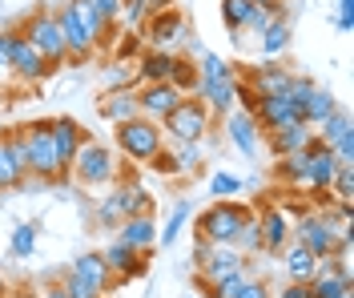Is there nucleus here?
Here are the masks:
<instances>
[{
  "label": "nucleus",
  "instance_id": "nucleus-48",
  "mask_svg": "<svg viewBox=\"0 0 354 298\" xmlns=\"http://www.w3.org/2000/svg\"><path fill=\"white\" fill-rule=\"evenodd\" d=\"M61 286H65L68 298H101V290H93L88 282H81V278H73V274H65V282H61Z\"/></svg>",
  "mask_w": 354,
  "mask_h": 298
},
{
  "label": "nucleus",
  "instance_id": "nucleus-22",
  "mask_svg": "<svg viewBox=\"0 0 354 298\" xmlns=\"http://www.w3.org/2000/svg\"><path fill=\"white\" fill-rule=\"evenodd\" d=\"M258 230H262V254H278L286 250L290 242V218L282 214V209H262L258 214Z\"/></svg>",
  "mask_w": 354,
  "mask_h": 298
},
{
  "label": "nucleus",
  "instance_id": "nucleus-13",
  "mask_svg": "<svg viewBox=\"0 0 354 298\" xmlns=\"http://www.w3.org/2000/svg\"><path fill=\"white\" fill-rule=\"evenodd\" d=\"M334 174H338V153H334L326 141L314 138L310 149H306V185L314 189V194H326Z\"/></svg>",
  "mask_w": 354,
  "mask_h": 298
},
{
  "label": "nucleus",
  "instance_id": "nucleus-50",
  "mask_svg": "<svg viewBox=\"0 0 354 298\" xmlns=\"http://www.w3.org/2000/svg\"><path fill=\"white\" fill-rule=\"evenodd\" d=\"M354 28V0H338V32Z\"/></svg>",
  "mask_w": 354,
  "mask_h": 298
},
{
  "label": "nucleus",
  "instance_id": "nucleus-14",
  "mask_svg": "<svg viewBox=\"0 0 354 298\" xmlns=\"http://www.w3.org/2000/svg\"><path fill=\"white\" fill-rule=\"evenodd\" d=\"M234 77H238V73H225V77H198V89H194V97H201V101H205V109H209V113L225 117L234 105H238Z\"/></svg>",
  "mask_w": 354,
  "mask_h": 298
},
{
  "label": "nucleus",
  "instance_id": "nucleus-1",
  "mask_svg": "<svg viewBox=\"0 0 354 298\" xmlns=\"http://www.w3.org/2000/svg\"><path fill=\"white\" fill-rule=\"evenodd\" d=\"M254 218V209L245 202H234V198H214V206H205L194 222V238L201 242H221V246H234L238 242V230Z\"/></svg>",
  "mask_w": 354,
  "mask_h": 298
},
{
  "label": "nucleus",
  "instance_id": "nucleus-31",
  "mask_svg": "<svg viewBox=\"0 0 354 298\" xmlns=\"http://www.w3.org/2000/svg\"><path fill=\"white\" fill-rule=\"evenodd\" d=\"M189 214H194L189 202H177L174 214H169V222H165V230H157V242H161V246H174L177 238H181V230L189 226Z\"/></svg>",
  "mask_w": 354,
  "mask_h": 298
},
{
  "label": "nucleus",
  "instance_id": "nucleus-18",
  "mask_svg": "<svg viewBox=\"0 0 354 298\" xmlns=\"http://www.w3.org/2000/svg\"><path fill=\"white\" fill-rule=\"evenodd\" d=\"M266 141H270V153H274V158H286V153L310 149V141H314V129H310L306 121H290V125H278V129H270V133H266Z\"/></svg>",
  "mask_w": 354,
  "mask_h": 298
},
{
  "label": "nucleus",
  "instance_id": "nucleus-16",
  "mask_svg": "<svg viewBox=\"0 0 354 298\" xmlns=\"http://www.w3.org/2000/svg\"><path fill=\"white\" fill-rule=\"evenodd\" d=\"M101 258H105V266H109L113 282H129L133 274H141V270H145V254L133 250L129 242H121V238H113L109 246L101 250Z\"/></svg>",
  "mask_w": 354,
  "mask_h": 298
},
{
  "label": "nucleus",
  "instance_id": "nucleus-32",
  "mask_svg": "<svg viewBox=\"0 0 354 298\" xmlns=\"http://www.w3.org/2000/svg\"><path fill=\"white\" fill-rule=\"evenodd\" d=\"M68 8H73V12H77V21L85 24V32H88V37H93V41H97V45H101V41H105V37H109V24L101 21V17H97V12H93V8H88L85 0H68Z\"/></svg>",
  "mask_w": 354,
  "mask_h": 298
},
{
  "label": "nucleus",
  "instance_id": "nucleus-34",
  "mask_svg": "<svg viewBox=\"0 0 354 298\" xmlns=\"http://www.w3.org/2000/svg\"><path fill=\"white\" fill-rule=\"evenodd\" d=\"M250 12H254V0H221V21L230 32H242Z\"/></svg>",
  "mask_w": 354,
  "mask_h": 298
},
{
  "label": "nucleus",
  "instance_id": "nucleus-54",
  "mask_svg": "<svg viewBox=\"0 0 354 298\" xmlns=\"http://www.w3.org/2000/svg\"><path fill=\"white\" fill-rule=\"evenodd\" d=\"M149 4V12H161V8H174V0H145Z\"/></svg>",
  "mask_w": 354,
  "mask_h": 298
},
{
  "label": "nucleus",
  "instance_id": "nucleus-25",
  "mask_svg": "<svg viewBox=\"0 0 354 298\" xmlns=\"http://www.w3.org/2000/svg\"><path fill=\"white\" fill-rule=\"evenodd\" d=\"M97 113L105 117V121H113V125H121V121H129V117H137L141 109H137V89H105V97L97 101Z\"/></svg>",
  "mask_w": 354,
  "mask_h": 298
},
{
  "label": "nucleus",
  "instance_id": "nucleus-42",
  "mask_svg": "<svg viewBox=\"0 0 354 298\" xmlns=\"http://www.w3.org/2000/svg\"><path fill=\"white\" fill-rule=\"evenodd\" d=\"M310 89H314V81H310V77H298V73H294V81H290V85H286V93H282V97L290 101V109L298 113V121H302V105H306Z\"/></svg>",
  "mask_w": 354,
  "mask_h": 298
},
{
  "label": "nucleus",
  "instance_id": "nucleus-10",
  "mask_svg": "<svg viewBox=\"0 0 354 298\" xmlns=\"http://www.w3.org/2000/svg\"><path fill=\"white\" fill-rule=\"evenodd\" d=\"M28 178V161H24V138L17 133H0V189H21Z\"/></svg>",
  "mask_w": 354,
  "mask_h": 298
},
{
  "label": "nucleus",
  "instance_id": "nucleus-47",
  "mask_svg": "<svg viewBox=\"0 0 354 298\" xmlns=\"http://www.w3.org/2000/svg\"><path fill=\"white\" fill-rule=\"evenodd\" d=\"M149 165H153L157 174H165V178H177V174H181V169H177V161H174V153H169L165 145H161L153 158H149Z\"/></svg>",
  "mask_w": 354,
  "mask_h": 298
},
{
  "label": "nucleus",
  "instance_id": "nucleus-53",
  "mask_svg": "<svg viewBox=\"0 0 354 298\" xmlns=\"http://www.w3.org/2000/svg\"><path fill=\"white\" fill-rule=\"evenodd\" d=\"M41 298H68V295H65V286H44Z\"/></svg>",
  "mask_w": 354,
  "mask_h": 298
},
{
  "label": "nucleus",
  "instance_id": "nucleus-5",
  "mask_svg": "<svg viewBox=\"0 0 354 298\" xmlns=\"http://www.w3.org/2000/svg\"><path fill=\"white\" fill-rule=\"evenodd\" d=\"M21 37L48 61V69H57V65L68 61V48H65V37H61V24H57V12H48V8L32 12V17L21 24Z\"/></svg>",
  "mask_w": 354,
  "mask_h": 298
},
{
  "label": "nucleus",
  "instance_id": "nucleus-19",
  "mask_svg": "<svg viewBox=\"0 0 354 298\" xmlns=\"http://www.w3.org/2000/svg\"><path fill=\"white\" fill-rule=\"evenodd\" d=\"M117 238H121V242H129L133 250L149 254L157 246V222H153V214H133V218H125V222L117 226Z\"/></svg>",
  "mask_w": 354,
  "mask_h": 298
},
{
  "label": "nucleus",
  "instance_id": "nucleus-40",
  "mask_svg": "<svg viewBox=\"0 0 354 298\" xmlns=\"http://www.w3.org/2000/svg\"><path fill=\"white\" fill-rule=\"evenodd\" d=\"M326 194H334L338 202H351L354 198V165L351 161H338V174L330 178V189Z\"/></svg>",
  "mask_w": 354,
  "mask_h": 298
},
{
  "label": "nucleus",
  "instance_id": "nucleus-7",
  "mask_svg": "<svg viewBox=\"0 0 354 298\" xmlns=\"http://www.w3.org/2000/svg\"><path fill=\"white\" fill-rule=\"evenodd\" d=\"M294 230V238L306 246L310 254H318V258H342V242H338V222H334L330 214H306Z\"/></svg>",
  "mask_w": 354,
  "mask_h": 298
},
{
  "label": "nucleus",
  "instance_id": "nucleus-52",
  "mask_svg": "<svg viewBox=\"0 0 354 298\" xmlns=\"http://www.w3.org/2000/svg\"><path fill=\"white\" fill-rule=\"evenodd\" d=\"M8 73V32L0 28V77Z\"/></svg>",
  "mask_w": 354,
  "mask_h": 298
},
{
  "label": "nucleus",
  "instance_id": "nucleus-38",
  "mask_svg": "<svg viewBox=\"0 0 354 298\" xmlns=\"http://www.w3.org/2000/svg\"><path fill=\"white\" fill-rule=\"evenodd\" d=\"M125 222V214H121V198H117V189H109L105 198H101V206H97V226L101 230H117Z\"/></svg>",
  "mask_w": 354,
  "mask_h": 298
},
{
  "label": "nucleus",
  "instance_id": "nucleus-2",
  "mask_svg": "<svg viewBox=\"0 0 354 298\" xmlns=\"http://www.w3.org/2000/svg\"><path fill=\"white\" fill-rule=\"evenodd\" d=\"M24 161H28V174L37 182H61L68 169L65 161L57 158V145H53V133H48V121H37V125H24Z\"/></svg>",
  "mask_w": 354,
  "mask_h": 298
},
{
  "label": "nucleus",
  "instance_id": "nucleus-37",
  "mask_svg": "<svg viewBox=\"0 0 354 298\" xmlns=\"http://www.w3.org/2000/svg\"><path fill=\"white\" fill-rule=\"evenodd\" d=\"M278 174H282V182H290V185H306V149L278 158Z\"/></svg>",
  "mask_w": 354,
  "mask_h": 298
},
{
  "label": "nucleus",
  "instance_id": "nucleus-39",
  "mask_svg": "<svg viewBox=\"0 0 354 298\" xmlns=\"http://www.w3.org/2000/svg\"><path fill=\"white\" fill-rule=\"evenodd\" d=\"M250 274H254V270H250V262H245L242 270H234V274H225L221 282H214V286H205V298H234L238 290H242V282H245Z\"/></svg>",
  "mask_w": 354,
  "mask_h": 298
},
{
  "label": "nucleus",
  "instance_id": "nucleus-56",
  "mask_svg": "<svg viewBox=\"0 0 354 298\" xmlns=\"http://www.w3.org/2000/svg\"><path fill=\"white\" fill-rule=\"evenodd\" d=\"M254 4H278V0H254Z\"/></svg>",
  "mask_w": 354,
  "mask_h": 298
},
{
  "label": "nucleus",
  "instance_id": "nucleus-49",
  "mask_svg": "<svg viewBox=\"0 0 354 298\" xmlns=\"http://www.w3.org/2000/svg\"><path fill=\"white\" fill-rule=\"evenodd\" d=\"M234 298H270V286H266L258 274H250V278L242 282V290H238Z\"/></svg>",
  "mask_w": 354,
  "mask_h": 298
},
{
  "label": "nucleus",
  "instance_id": "nucleus-17",
  "mask_svg": "<svg viewBox=\"0 0 354 298\" xmlns=\"http://www.w3.org/2000/svg\"><path fill=\"white\" fill-rule=\"evenodd\" d=\"M57 24H61V37H65L68 57L85 61V57H93V53H97V41L85 32V24L77 21V12H73L68 4H61V8H57Z\"/></svg>",
  "mask_w": 354,
  "mask_h": 298
},
{
  "label": "nucleus",
  "instance_id": "nucleus-15",
  "mask_svg": "<svg viewBox=\"0 0 354 298\" xmlns=\"http://www.w3.org/2000/svg\"><path fill=\"white\" fill-rule=\"evenodd\" d=\"M242 81L250 85V93H254V97H282V93H286V85L294 81V69L278 65V61H266V65H258V69L245 73Z\"/></svg>",
  "mask_w": 354,
  "mask_h": 298
},
{
  "label": "nucleus",
  "instance_id": "nucleus-6",
  "mask_svg": "<svg viewBox=\"0 0 354 298\" xmlns=\"http://www.w3.org/2000/svg\"><path fill=\"white\" fill-rule=\"evenodd\" d=\"M209 121H214V113L205 109V101L201 97H181L177 101V109L165 121H161V133L169 141H201L205 133H209Z\"/></svg>",
  "mask_w": 354,
  "mask_h": 298
},
{
  "label": "nucleus",
  "instance_id": "nucleus-57",
  "mask_svg": "<svg viewBox=\"0 0 354 298\" xmlns=\"http://www.w3.org/2000/svg\"><path fill=\"white\" fill-rule=\"evenodd\" d=\"M0 298H4V278H0Z\"/></svg>",
  "mask_w": 354,
  "mask_h": 298
},
{
  "label": "nucleus",
  "instance_id": "nucleus-27",
  "mask_svg": "<svg viewBox=\"0 0 354 298\" xmlns=\"http://www.w3.org/2000/svg\"><path fill=\"white\" fill-rule=\"evenodd\" d=\"M174 61H177V53H169V48H149V53L137 61V81H141V85L169 81V73H174Z\"/></svg>",
  "mask_w": 354,
  "mask_h": 298
},
{
  "label": "nucleus",
  "instance_id": "nucleus-55",
  "mask_svg": "<svg viewBox=\"0 0 354 298\" xmlns=\"http://www.w3.org/2000/svg\"><path fill=\"white\" fill-rule=\"evenodd\" d=\"M338 298H354V286H346V290H338Z\"/></svg>",
  "mask_w": 354,
  "mask_h": 298
},
{
  "label": "nucleus",
  "instance_id": "nucleus-43",
  "mask_svg": "<svg viewBox=\"0 0 354 298\" xmlns=\"http://www.w3.org/2000/svg\"><path fill=\"white\" fill-rule=\"evenodd\" d=\"M209 194H214V198H234V194H242V178L221 169V174L209 178Z\"/></svg>",
  "mask_w": 354,
  "mask_h": 298
},
{
  "label": "nucleus",
  "instance_id": "nucleus-9",
  "mask_svg": "<svg viewBox=\"0 0 354 298\" xmlns=\"http://www.w3.org/2000/svg\"><path fill=\"white\" fill-rule=\"evenodd\" d=\"M8 73H12L17 81H28V85H32V81H41L44 73H48V61H44L41 53L24 41L21 28H17V32H8Z\"/></svg>",
  "mask_w": 354,
  "mask_h": 298
},
{
  "label": "nucleus",
  "instance_id": "nucleus-8",
  "mask_svg": "<svg viewBox=\"0 0 354 298\" xmlns=\"http://www.w3.org/2000/svg\"><path fill=\"white\" fill-rule=\"evenodd\" d=\"M314 138L318 141H326L334 153H338V161H351L354 165V121H351V109H334L318 129H314Z\"/></svg>",
  "mask_w": 354,
  "mask_h": 298
},
{
  "label": "nucleus",
  "instance_id": "nucleus-51",
  "mask_svg": "<svg viewBox=\"0 0 354 298\" xmlns=\"http://www.w3.org/2000/svg\"><path fill=\"white\" fill-rule=\"evenodd\" d=\"M274 298H310V282H290V286H282Z\"/></svg>",
  "mask_w": 354,
  "mask_h": 298
},
{
  "label": "nucleus",
  "instance_id": "nucleus-23",
  "mask_svg": "<svg viewBox=\"0 0 354 298\" xmlns=\"http://www.w3.org/2000/svg\"><path fill=\"white\" fill-rule=\"evenodd\" d=\"M225 129H230V141L242 149L245 158L258 153V138H262V129H258V121L245 113V109H230V113H225Z\"/></svg>",
  "mask_w": 354,
  "mask_h": 298
},
{
  "label": "nucleus",
  "instance_id": "nucleus-29",
  "mask_svg": "<svg viewBox=\"0 0 354 298\" xmlns=\"http://www.w3.org/2000/svg\"><path fill=\"white\" fill-rule=\"evenodd\" d=\"M334 109H338V97H334L330 89H322V85H314L310 97H306V105H302V121H306L310 129H318Z\"/></svg>",
  "mask_w": 354,
  "mask_h": 298
},
{
  "label": "nucleus",
  "instance_id": "nucleus-4",
  "mask_svg": "<svg viewBox=\"0 0 354 298\" xmlns=\"http://www.w3.org/2000/svg\"><path fill=\"white\" fill-rule=\"evenodd\" d=\"M117 129V149H121V158L129 161H145L153 158L157 149L165 145V133H161V125L149 121V117H129V121H121V125H113Z\"/></svg>",
  "mask_w": 354,
  "mask_h": 298
},
{
  "label": "nucleus",
  "instance_id": "nucleus-24",
  "mask_svg": "<svg viewBox=\"0 0 354 298\" xmlns=\"http://www.w3.org/2000/svg\"><path fill=\"white\" fill-rule=\"evenodd\" d=\"M48 133H53V145H57V158L65 161V169H68L73 158H77V149H81V141H85V129L73 117H57V121H48Z\"/></svg>",
  "mask_w": 354,
  "mask_h": 298
},
{
  "label": "nucleus",
  "instance_id": "nucleus-35",
  "mask_svg": "<svg viewBox=\"0 0 354 298\" xmlns=\"http://www.w3.org/2000/svg\"><path fill=\"white\" fill-rule=\"evenodd\" d=\"M8 250L17 254V258H32L37 254V222H21V226L12 230Z\"/></svg>",
  "mask_w": 354,
  "mask_h": 298
},
{
  "label": "nucleus",
  "instance_id": "nucleus-12",
  "mask_svg": "<svg viewBox=\"0 0 354 298\" xmlns=\"http://www.w3.org/2000/svg\"><path fill=\"white\" fill-rule=\"evenodd\" d=\"M185 93H177L169 81H157V85H141L137 89V109H141V117H149V121H165V117L177 109V101H181Z\"/></svg>",
  "mask_w": 354,
  "mask_h": 298
},
{
  "label": "nucleus",
  "instance_id": "nucleus-28",
  "mask_svg": "<svg viewBox=\"0 0 354 298\" xmlns=\"http://www.w3.org/2000/svg\"><path fill=\"white\" fill-rule=\"evenodd\" d=\"M318 254H310L298 238H294V246L286 242V274H290V282H310L314 278V270H318Z\"/></svg>",
  "mask_w": 354,
  "mask_h": 298
},
{
  "label": "nucleus",
  "instance_id": "nucleus-45",
  "mask_svg": "<svg viewBox=\"0 0 354 298\" xmlns=\"http://www.w3.org/2000/svg\"><path fill=\"white\" fill-rule=\"evenodd\" d=\"M145 17H149V4H145V0H121V17H117V21L145 24Z\"/></svg>",
  "mask_w": 354,
  "mask_h": 298
},
{
  "label": "nucleus",
  "instance_id": "nucleus-44",
  "mask_svg": "<svg viewBox=\"0 0 354 298\" xmlns=\"http://www.w3.org/2000/svg\"><path fill=\"white\" fill-rule=\"evenodd\" d=\"M133 77H137V69H133V65H125V61H117V69L105 73V89H129Z\"/></svg>",
  "mask_w": 354,
  "mask_h": 298
},
{
  "label": "nucleus",
  "instance_id": "nucleus-46",
  "mask_svg": "<svg viewBox=\"0 0 354 298\" xmlns=\"http://www.w3.org/2000/svg\"><path fill=\"white\" fill-rule=\"evenodd\" d=\"M88 8L101 17L105 24H117V17H121V0H85Z\"/></svg>",
  "mask_w": 354,
  "mask_h": 298
},
{
  "label": "nucleus",
  "instance_id": "nucleus-33",
  "mask_svg": "<svg viewBox=\"0 0 354 298\" xmlns=\"http://www.w3.org/2000/svg\"><path fill=\"white\" fill-rule=\"evenodd\" d=\"M174 161L181 174H201V141H174Z\"/></svg>",
  "mask_w": 354,
  "mask_h": 298
},
{
  "label": "nucleus",
  "instance_id": "nucleus-58",
  "mask_svg": "<svg viewBox=\"0 0 354 298\" xmlns=\"http://www.w3.org/2000/svg\"><path fill=\"white\" fill-rule=\"evenodd\" d=\"M0 133H4V129H0Z\"/></svg>",
  "mask_w": 354,
  "mask_h": 298
},
{
  "label": "nucleus",
  "instance_id": "nucleus-21",
  "mask_svg": "<svg viewBox=\"0 0 354 298\" xmlns=\"http://www.w3.org/2000/svg\"><path fill=\"white\" fill-rule=\"evenodd\" d=\"M68 274L73 278H81V282H88L93 290H113L117 282H113V274H109V266H105V258L93 250V254H81V258H73V266H68Z\"/></svg>",
  "mask_w": 354,
  "mask_h": 298
},
{
  "label": "nucleus",
  "instance_id": "nucleus-26",
  "mask_svg": "<svg viewBox=\"0 0 354 298\" xmlns=\"http://www.w3.org/2000/svg\"><path fill=\"white\" fill-rule=\"evenodd\" d=\"M290 41H294V28H290V21H286V17H274V21L258 32V53H262L266 61H278V57L290 48Z\"/></svg>",
  "mask_w": 354,
  "mask_h": 298
},
{
  "label": "nucleus",
  "instance_id": "nucleus-36",
  "mask_svg": "<svg viewBox=\"0 0 354 298\" xmlns=\"http://www.w3.org/2000/svg\"><path fill=\"white\" fill-rule=\"evenodd\" d=\"M169 85H174L177 93H185V97H189V93L198 89V65H194V61H185V57H177L174 73H169Z\"/></svg>",
  "mask_w": 354,
  "mask_h": 298
},
{
  "label": "nucleus",
  "instance_id": "nucleus-30",
  "mask_svg": "<svg viewBox=\"0 0 354 298\" xmlns=\"http://www.w3.org/2000/svg\"><path fill=\"white\" fill-rule=\"evenodd\" d=\"M117 198H121V214L133 218V214H153V198H149V189L137 182H125L117 185Z\"/></svg>",
  "mask_w": 354,
  "mask_h": 298
},
{
  "label": "nucleus",
  "instance_id": "nucleus-41",
  "mask_svg": "<svg viewBox=\"0 0 354 298\" xmlns=\"http://www.w3.org/2000/svg\"><path fill=\"white\" fill-rule=\"evenodd\" d=\"M238 250L245 254V258H254V254H262V230H258V214L245 222L242 230H238V242H234Z\"/></svg>",
  "mask_w": 354,
  "mask_h": 298
},
{
  "label": "nucleus",
  "instance_id": "nucleus-11",
  "mask_svg": "<svg viewBox=\"0 0 354 298\" xmlns=\"http://www.w3.org/2000/svg\"><path fill=\"white\" fill-rule=\"evenodd\" d=\"M185 37V17L177 12V8H161V12H149L145 17V41L149 48H169Z\"/></svg>",
  "mask_w": 354,
  "mask_h": 298
},
{
  "label": "nucleus",
  "instance_id": "nucleus-3",
  "mask_svg": "<svg viewBox=\"0 0 354 298\" xmlns=\"http://www.w3.org/2000/svg\"><path fill=\"white\" fill-rule=\"evenodd\" d=\"M73 178L81 185H88V189H101V185H109V182H117V153H113L109 145H101L97 138H88L85 133V141H81V149H77V158H73Z\"/></svg>",
  "mask_w": 354,
  "mask_h": 298
},
{
  "label": "nucleus",
  "instance_id": "nucleus-20",
  "mask_svg": "<svg viewBox=\"0 0 354 298\" xmlns=\"http://www.w3.org/2000/svg\"><path fill=\"white\" fill-rule=\"evenodd\" d=\"M245 113L258 121V129H278V125H290V121H298V113L290 109L286 97H258L254 101V109H245Z\"/></svg>",
  "mask_w": 354,
  "mask_h": 298
}]
</instances>
